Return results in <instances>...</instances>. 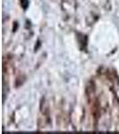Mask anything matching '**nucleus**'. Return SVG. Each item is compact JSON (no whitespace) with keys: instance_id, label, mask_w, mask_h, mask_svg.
Returning <instances> with one entry per match:
<instances>
[{"instance_id":"f257e3e1","label":"nucleus","mask_w":119,"mask_h":134,"mask_svg":"<svg viewBox=\"0 0 119 134\" xmlns=\"http://www.w3.org/2000/svg\"><path fill=\"white\" fill-rule=\"evenodd\" d=\"M91 113H92V115H93L96 119L99 116V105L98 100H93V101H92Z\"/></svg>"},{"instance_id":"f03ea898","label":"nucleus","mask_w":119,"mask_h":134,"mask_svg":"<svg viewBox=\"0 0 119 134\" xmlns=\"http://www.w3.org/2000/svg\"><path fill=\"white\" fill-rule=\"evenodd\" d=\"M21 5L23 9H27L29 6V0H21Z\"/></svg>"}]
</instances>
